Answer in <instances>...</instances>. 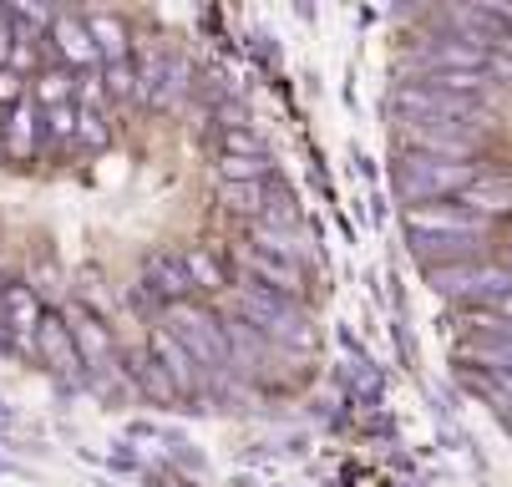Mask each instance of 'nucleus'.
<instances>
[{
    "instance_id": "nucleus-1",
    "label": "nucleus",
    "mask_w": 512,
    "mask_h": 487,
    "mask_svg": "<svg viewBox=\"0 0 512 487\" xmlns=\"http://www.w3.org/2000/svg\"><path fill=\"white\" fill-rule=\"evenodd\" d=\"M229 300L239 305V320L264 330L274 345H300V351H315L320 345V335H315V325H310L300 300H284V295H274L264 285H234Z\"/></svg>"
},
{
    "instance_id": "nucleus-2",
    "label": "nucleus",
    "mask_w": 512,
    "mask_h": 487,
    "mask_svg": "<svg viewBox=\"0 0 512 487\" xmlns=\"http://www.w3.org/2000/svg\"><path fill=\"white\" fill-rule=\"evenodd\" d=\"M391 178H396V198H401L406 208H416V203L462 198V193L482 178V168H477V163H452V158H431V153H406Z\"/></svg>"
},
{
    "instance_id": "nucleus-3",
    "label": "nucleus",
    "mask_w": 512,
    "mask_h": 487,
    "mask_svg": "<svg viewBox=\"0 0 512 487\" xmlns=\"http://www.w3.org/2000/svg\"><path fill=\"white\" fill-rule=\"evenodd\" d=\"M426 285L457 305H502L512 295V269L492 259H462V264H436L426 269Z\"/></svg>"
},
{
    "instance_id": "nucleus-4",
    "label": "nucleus",
    "mask_w": 512,
    "mask_h": 487,
    "mask_svg": "<svg viewBox=\"0 0 512 487\" xmlns=\"http://www.w3.org/2000/svg\"><path fill=\"white\" fill-rule=\"evenodd\" d=\"M168 320H173V335L188 345V351L198 356V366L208 376H229L234 371V351H229V335H224V320H213L208 310L198 305H168Z\"/></svg>"
},
{
    "instance_id": "nucleus-5",
    "label": "nucleus",
    "mask_w": 512,
    "mask_h": 487,
    "mask_svg": "<svg viewBox=\"0 0 512 487\" xmlns=\"http://www.w3.org/2000/svg\"><path fill=\"white\" fill-rule=\"evenodd\" d=\"M406 229L426 239H487V219L472 214L467 203H416L406 208Z\"/></svg>"
},
{
    "instance_id": "nucleus-6",
    "label": "nucleus",
    "mask_w": 512,
    "mask_h": 487,
    "mask_svg": "<svg viewBox=\"0 0 512 487\" xmlns=\"http://www.w3.org/2000/svg\"><path fill=\"white\" fill-rule=\"evenodd\" d=\"M406 143H411L416 153H431V158L472 163L477 148H482V132L467 127V122H411V127H406Z\"/></svg>"
},
{
    "instance_id": "nucleus-7",
    "label": "nucleus",
    "mask_w": 512,
    "mask_h": 487,
    "mask_svg": "<svg viewBox=\"0 0 512 487\" xmlns=\"http://www.w3.org/2000/svg\"><path fill=\"white\" fill-rule=\"evenodd\" d=\"M148 356L168 371V381L178 386V396H198V391L208 386V371L198 366V356L188 351V345H183L168 325H153V330H148Z\"/></svg>"
},
{
    "instance_id": "nucleus-8",
    "label": "nucleus",
    "mask_w": 512,
    "mask_h": 487,
    "mask_svg": "<svg viewBox=\"0 0 512 487\" xmlns=\"http://www.w3.org/2000/svg\"><path fill=\"white\" fill-rule=\"evenodd\" d=\"M66 325H71V340H77V351H82V366L87 371H117V361H122V351H117V340H112V330L92 315V310H66Z\"/></svg>"
},
{
    "instance_id": "nucleus-9",
    "label": "nucleus",
    "mask_w": 512,
    "mask_h": 487,
    "mask_svg": "<svg viewBox=\"0 0 512 487\" xmlns=\"http://www.w3.org/2000/svg\"><path fill=\"white\" fill-rule=\"evenodd\" d=\"M142 290H148L153 300H163V305H183V300L193 295V280H188V269H183V254L153 249L148 259H142Z\"/></svg>"
},
{
    "instance_id": "nucleus-10",
    "label": "nucleus",
    "mask_w": 512,
    "mask_h": 487,
    "mask_svg": "<svg viewBox=\"0 0 512 487\" xmlns=\"http://www.w3.org/2000/svg\"><path fill=\"white\" fill-rule=\"evenodd\" d=\"M36 351H41V361H46L56 376H82V371H87L77 340H71L66 315H51V310H46V320H41V330H36Z\"/></svg>"
},
{
    "instance_id": "nucleus-11",
    "label": "nucleus",
    "mask_w": 512,
    "mask_h": 487,
    "mask_svg": "<svg viewBox=\"0 0 512 487\" xmlns=\"http://www.w3.org/2000/svg\"><path fill=\"white\" fill-rule=\"evenodd\" d=\"M0 315H6V330L11 335H21V340L36 345V330L46 320V305H41V295L31 285L11 280V285H0Z\"/></svg>"
},
{
    "instance_id": "nucleus-12",
    "label": "nucleus",
    "mask_w": 512,
    "mask_h": 487,
    "mask_svg": "<svg viewBox=\"0 0 512 487\" xmlns=\"http://www.w3.org/2000/svg\"><path fill=\"white\" fill-rule=\"evenodd\" d=\"M457 203H467L472 214H482L487 224L492 219H507L512 214V173H482Z\"/></svg>"
},
{
    "instance_id": "nucleus-13",
    "label": "nucleus",
    "mask_w": 512,
    "mask_h": 487,
    "mask_svg": "<svg viewBox=\"0 0 512 487\" xmlns=\"http://www.w3.org/2000/svg\"><path fill=\"white\" fill-rule=\"evenodd\" d=\"M244 264H249V274H254L264 290H274V295H284V300H300V295H305V274H300V264L269 259V254H259V249H244Z\"/></svg>"
},
{
    "instance_id": "nucleus-14",
    "label": "nucleus",
    "mask_w": 512,
    "mask_h": 487,
    "mask_svg": "<svg viewBox=\"0 0 512 487\" xmlns=\"http://www.w3.org/2000/svg\"><path fill=\"white\" fill-rule=\"evenodd\" d=\"M249 249H259V254H269V259H284V264H300V259H310V249H305V239L295 234V229H284V224H249Z\"/></svg>"
},
{
    "instance_id": "nucleus-15",
    "label": "nucleus",
    "mask_w": 512,
    "mask_h": 487,
    "mask_svg": "<svg viewBox=\"0 0 512 487\" xmlns=\"http://www.w3.org/2000/svg\"><path fill=\"white\" fill-rule=\"evenodd\" d=\"M51 41H56V51H61L71 66H92V61H97V41H92V31H87V16H56V21H51Z\"/></svg>"
},
{
    "instance_id": "nucleus-16",
    "label": "nucleus",
    "mask_w": 512,
    "mask_h": 487,
    "mask_svg": "<svg viewBox=\"0 0 512 487\" xmlns=\"http://www.w3.org/2000/svg\"><path fill=\"white\" fill-rule=\"evenodd\" d=\"M183 254V269H188V280H193V290H203V295H229L234 285H229V269H224V259L218 254H208V249H198V244H188V249H178Z\"/></svg>"
},
{
    "instance_id": "nucleus-17",
    "label": "nucleus",
    "mask_w": 512,
    "mask_h": 487,
    "mask_svg": "<svg viewBox=\"0 0 512 487\" xmlns=\"http://www.w3.org/2000/svg\"><path fill=\"white\" fill-rule=\"evenodd\" d=\"M127 376L137 381V391H142V396H148V401H158V406H178V401H183V396H178V386L168 381V371H163V366H158L148 351L127 361Z\"/></svg>"
},
{
    "instance_id": "nucleus-18",
    "label": "nucleus",
    "mask_w": 512,
    "mask_h": 487,
    "mask_svg": "<svg viewBox=\"0 0 512 487\" xmlns=\"http://www.w3.org/2000/svg\"><path fill=\"white\" fill-rule=\"evenodd\" d=\"M87 31H92V41H97V56H107V66H117V61H127V26L117 21V16H107V11H92L87 16Z\"/></svg>"
},
{
    "instance_id": "nucleus-19",
    "label": "nucleus",
    "mask_w": 512,
    "mask_h": 487,
    "mask_svg": "<svg viewBox=\"0 0 512 487\" xmlns=\"http://www.w3.org/2000/svg\"><path fill=\"white\" fill-rule=\"evenodd\" d=\"M36 132H41V112H36L31 102L11 107V117H6V153H11V158H31Z\"/></svg>"
},
{
    "instance_id": "nucleus-20",
    "label": "nucleus",
    "mask_w": 512,
    "mask_h": 487,
    "mask_svg": "<svg viewBox=\"0 0 512 487\" xmlns=\"http://www.w3.org/2000/svg\"><path fill=\"white\" fill-rule=\"evenodd\" d=\"M218 198H224V208H234V214L259 224L264 208H269V183H218Z\"/></svg>"
},
{
    "instance_id": "nucleus-21",
    "label": "nucleus",
    "mask_w": 512,
    "mask_h": 487,
    "mask_svg": "<svg viewBox=\"0 0 512 487\" xmlns=\"http://www.w3.org/2000/svg\"><path fill=\"white\" fill-rule=\"evenodd\" d=\"M462 356H467L477 371H507V376H512V340H507V335H492V340L462 345Z\"/></svg>"
},
{
    "instance_id": "nucleus-22",
    "label": "nucleus",
    "mask_w": 512,
    "mask_h": 487,
    "mask_svg": "<svg viewBox=\"0 0 512 487\" xmlns=\"http://www.w3.org/2000/svg\"><path fill=\"white\" fill-rule=\"evenodd\" d=\"M218 178L224 183H269L274 168H269V158H229V153H218Z\"/></svg>"
},
{
    "instance_id": "nucleus-23",
    "label": "nucleus",
    "mask_w": 512,
    "mask_h": 487,
    "mask_svg": "<svg viewBox=\"0 0 512 487\" xmlns=\"http://www.w3.org/2000/svg\"><path fill=\"white\" fill-rule=\"evenodd\" d=\"M102 87H107V97H117V102L137 97V66H132V61L107 66V72H102Z\"/></svg>"
},
{
    "instance_id": "nucleus-24",
    "label": "nucleus",
    "mask_w": 512,
    "mask_h": 487,
    "mask_svg": "<svg viewBox=\"0 0 512 487\" xmlns=\"http://www.w3.org/2000/svg\"><path fill=\"white\" fill-rule=\"evenodd\" d=\"M224 153H229V158H269L254 127H234V132H224Z\"/></svg>"
},
{
    "instance_id": "nucleus-25",
    "label": "nucleus",
    "mask_w": 512,
    "mask_h": 487,
    "mask_svg": "<svg viewBox=\"0 0 512 487\" xmlns=\"http://www.w3.org/2000/svg\"><path fill=\"white\" fill-rule=\"evenodd\" d=\"M36 97H41L46 107H66V102H71V77H66V72H41Z\"/></svg>"
},
{
    "instance_id": "nucleus-26",
    "label": "nucleus",
    "mask_w": 512,
    "mask_h": 487,
    "mask_svg": "<svg viewBox=\"0 0 512 487\" xmlns=\"http://www.w3.org/2000/svg\"><path fill=\"white\" fill-rule=\"evenodd\" d=\"M77 122H82V112L77 107H46V132L51 137H61V143H66V137H77Z\"/></svg>"
},
{
    "instance_id": "nucleus-27",
    "label": "nucleus",
    "mask_w": 512,
    "mask_h": 487,
    "mask_svg": "<svg viewBox=\"0 0 512 487\" xmlns=\"http://www.w3.org/2000/svg\"><path fill=\"white\" fill-rule=\"evenodd\" d=\"M77 137H82L87 148H107V122L97 117V107H87V112H82V122H77Z\"/></svg>"
},
{
    "instance_id": "nucleus-28",
    "label": "nucleus",
    "mask_w": 512,
    "mask_h": 487,
    "mask_svg": "<svg viewBox=\"0 0 512 487\" xmlns=\"http://www.w3.org/2000/svg\"><path fill=\"white\" fill-rule=\"evenodd\" d=\"M21 102H26V82L6 66V72H0V107H21Z\"/></svg>"
},
{
    "instance_id": "nucleus-29",
    "label": "nucleus",
    "mask_w": 512,
    "mask_h": 487,
    "mask_svg": "<svg viewBox=\"0 0 512 487\" xmlns=\"http://www.w3.org/2000/svg\"><path fill=\"white\" fill-rule=\"evenodd\" d=\"M11 51H16V26H11V11H0V72L11 66Z\"/></svg>"
},
{
    "instance_id": "nucleus-30",
    "label": "nucleus",
    "mask_w": 512,
    "mask_h": 487,
    "mask_svg": "<svg viewBox=\"0 0 512 487\" xmlns=\"http://www.w3.org/2000/svg\"><path fill=\"white\" fill-rule=\"evenodd\" d=\"M487 77L512 82V56H507V51H492V56H487Z\"/></svg>"
},
{
    "instance_id": "nucleus-31",
    "label": "nucleus",
    "mask_w": 512,
    "mask_h": 487,
    "mask_svg": "<svg viewBox=\"0 0 512 487\" xmlns=\"http://www.w3.org/2000/svg\"><path fill=\"white\" fill-rule=\"evenodd\" d=\"M492 315H502V320H512V295H507V300H502V305H497Z\"/></svg>"
},
{
    "instance_id": "nucleus-32",
    "label": "nucleus",
    "mask_w": 512,
    "mask_h": 487,
    "mask_svg": "<svg viewBox=\"0 0 512 487\" xmlns=\"http://www.w3.org/2000/svg\"><path fill=\"white\" fill-rule=\"evenodd\" d=\"M11 472H21V467H16L11 457H0V477H11Z\"/></svg>"
},
{
    "instance_id": "nucleus-33",
    "label": "nucleus",
    "mask_w": 512,
    "mask_h": 487,
    "mask_svg": "<svg viewBox=\"0 0 512 487\" xmlns=\"http://www.w3.org/2000/svg\"><path fill=\"white\" fill-rule=\"evenodd\" d=\"M502 264H507V269H512V244H507V254H502Z\"/></svg>"
}]
</instances>
